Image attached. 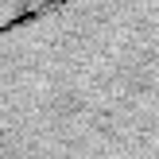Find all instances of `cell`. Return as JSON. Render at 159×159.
Segmentation results:
<instances>
[{
	"label": "cell",
	"instance_id": "6da1fadb",
	"mask_svg": "<svg viewBox=\"0 0 159 159\" xmlns=\"http://www.w3.org/2000/svg\"><path fill=\"white\" fill-rule=\"evenodd\" d=\"M0 159H159V0H43L0 23Z\"/></svg>",
	"mask_w": 159,
	"mask_h": 159
},
{
	"label": "cell",
	"instance_id": "7a4b0ae2",
	"mask_svg": "<svg viewBox=\"0 0 159 159\" xmlns=\"http://www.w3.org/2000/svg\"><path fill=\"white\" fill-rule=\"evenodd\" d=\"M35 4H43V0H0V23L20 16V12H27V8H35Z\"/></svg>",
	"mask_w": 159,
	"mask_h": 159
}]
</instances>
